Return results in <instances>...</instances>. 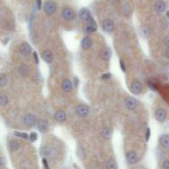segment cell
I'll return each mask as SVG.
<instances>
[{"instance_id":"19","label":"cell","mask_w":169,"mask_h":169,"mask_svg":"<svg viewBox=\"0 0 169 169\" xmlns=\"http://www.w3.org/2000/svg\"><path fill=\"white\" fill-rule=\"evenodd\" d=\"M81 46L84 50H89L93 46V41L89 37H84L81 41Z\"/></svg>"},{"instance_id":"2","label":"cell","mask_w":169,"mask_h":169,"mask_svg":"<svg viewBox=\"0 0 169 169\" xmlns=\"http://www.w3.org/2000/svg\"><path fill=\"white\" fill-rule=\"evenodd\" d=\"M44 11L47 15L54 14L56 11V4L51 1L46 2L44 6Z\"/></svg>"},{"instance_id":"27","label":"cell","mask_w":169,"mask_h":169,"mask_svg":"<svg viewBox=\"0 0 169 169\" xmlns=\"http://www.w3.org/2000/svg\"><path fill=\"white\" fill-rule=\"evenodd\" d=\"M20 145L19 143L16 141V140H12L9 144V148L10 150H12V151H17L18 149H19Z\"/></svg>"},{"instance_id":"20","label":"cell","mask_w":169,"mask_h":169,"mask_svg":"<svg viewBox=\"0 0 169 169\" xmlns=\"http://www.w3.org/2000/svg\"><path fill=\"white\" fill-rule=\"evenodd\" d=\"M18 72H19V74L23 77H27L28 74H29L30 69L29 67L26 65V64H22L21 66L19 67V69H18Z\"/></svg>"},{"instance_id":"39","label":"cell","mask_w":169,"mask_h":169,"mask_svg":"<svg viewBox=\"0 0 169 169\" xmlns=\"http://www.w3.org/2000/svg\"><path fill=\"white\" fill-rule=\"evenodd\" d=\"M41 1L42 0H37V7H38V9L41 8Z\"/></svg>"},{"instance_id":"25","label":"cell","mask_w":169,"mask_h":169,"mask_svg":"<svg viewBox=\"0 0 169 169\" xmlns=\"http://www.w3.org/2000/svg\"><path fill=\"white\" fill-rule=\"evenodd\" d=\"M8 102V98L7 96L4 93H1L0 94V106H4Z\"/></svg>"},{"instance_id":"18","label":"cell","mask_w":169,"mask_h":169,"mask_svg":"<svg viewBox=\"0 0 169 169\" xmlns=\"http://www.w3.org/2000/svg\"><path fill=\"white\" fill-rule=\"evenodd\" d=\"M41 55L42 59L46 63H51L53 60V54L50 50H45L42 52Z\"/></svg>"},{"instance_id":"13","label":"cell","mask_w":169,"mask_h":169,"mask_svg":"<svg viewBox=\"0 0 169 169\" xmlns=\"http://www.w3.org/2000/svg\"><path fill=\"white\" fill-rule=\"evenodd\" d=\"M54 117L57 122L63 123L66 120V113L63 110H57L56 112L54 113Z\"/></svg>"},{"instance_id":"24","label":"cell","mask_w":169,"mask_h":169,"mask_svg":"<svg viewBox=\"0 0 169 169\" xmlns=\"http://www.w3.org/2000/svg\"><path fill=\"white\" fill-rule=\"evenodd\" d=\"M121 12L125 16H129L130 14V12H131V8H130V5L127 4V3L123 5L122 7H121Z\"/></svg>"},{"instance_id":"3","label":"cell","mask_w":169,"mask_h":169,"mask_svg":"<svg viewBox=\"0 0 169 169\" xmlns=\"http://www.w3.org/2000/svg\"><path fill=\"white\" fill-rule=\"evenodd\" d=\"M130 92H131L133 94L138 95V94H140V93L142 92L143 86L140 82L134 81L132 84H130Z\"/></svg>"},{"instance_id":"9","label":"cell","mask_w":169,"mask_h":169,"mask_svg":"<svg viewBox=\"0 0 169 169\" xmlns=\"http://www.w3.org/2000/svg\"><path fill=\"white\" fill-rule=\"evenodd\" d=\"M79 17H80L83 21L87 22L93 19V17L91 16L89 10L87 9V8H82V9L79 11Z\"/></svg>"},{"instance_id":"7","label":"cell","mask_w":169,"mask_h":169,"mask_svg":"<svg viewBox=\"0 0 169 169\" xmlns=\"http://www.w3.org/2000/svg\"><path fill=\"white\" fill-rule=\"evenodd\" d=\"M23 122L27 126L32 127L37 124V120H36V117L34 115H32V114H28V115H25L24 118H23Z\"/></svg>"},{"instance_id":"34","label":"cell","mask_w":169,"mask_h":169,"mask_svg":"<svg viewBox=\"0 0 169 169\" xmlns=\"http://www.w3.org/2000/svg\"><path fill=\"white\" fill-rule=\"evenodd\" d=\"M33 56H34L35 63L37 64H39V58H38V55H37V52H33Z\"/></svg>"},{"instance_id":"30","label":"cell","mask_w":169,"mask_h":169,"mask_svg":"<svg viewBox=\"0 0 169 169\" xmlns=\"http://www.w3.org/2000/svg\"><path fill=\"white\" fill-rule=\"evenodd\" d=\"M29 139L32 142H34L37 140V134L36 132H32L29 135Z\"/></svg>"},{"instance_id":"28","label":"cell","mask_w":169,"mask_h":169,"mask_svg":"<svg viewBox=\"0 0 169 169\" xmlns=\"http://www.w3.org/2000/svg\"><path fill=\"white\" fill-rule=\"evenodd\" d=\"M7 83V76L4 74H0V88L4 87Z\"/></svg>"},{"instance_id":"33","label":"cell","mask_w":169,"mask_h":169,"mask_svg":"<svg viewBox=\"0 0 169 169\" xmlns=\"http://www.w3.org/2000/svg\"><path fill=\"white\" fill-rule=\"evenodd\" d=\"M120 69H121V70H122L123 72L126 71V68H125V63H124L121 59L120 60Z\"/></svg>"},{"instance_id":"23","label":"cell","mask_w":169,"mask_h":169,"mask_svg":"<svg viewBox=\"0 0 169 169\" xmlns=\"http://www.w3.org/2000/svg\"><path fill=\"white\" fill-rule=\"evenodd\" d=\"M102 135L105 139H110L112 135V130H110V128L105 127L102 131Z\"/></svg>"},{"instance_id":"16","label":"cell","mask_w":169,"mask_h":169,"mask_svg":"<svg viewBox=\"0 0 169 169\" xmlns=\"http://www.w3.org/2000/svg\"><path fill=\"white\" fill-rule=\"evenodd\" d=\"M154 9L156 12H159V13L163 12L165 11V9H166V4H165V2L162 0H158L154 4Z\"/></svg>"},{"instance_id":"4","label":"cell","mask_w":169,"mask_h":169,"mask_svg":"<svg viewBox=\"0 0 169 169\" xmlns=\"http://www.w3.org/2000/svg\"><path fill=\"white\" fill-rule=\"evenodd\" d=\"M76 113L81 117H86L89 114V107H88V106L80 104V105L77 106Z\"/></svg>"},{"instance_id":"12","label":"cell","mask_w":169,"mask_h":169,"mask_svg":"<svg viewBox=\"0 0 169 169\" xmlns=\"http://www.w3.org/2000/svg\"><path fill=\"white\" fill-rule=\"evenodd\" d=\"M137 101L134 98H127L125 99V106L129 110H135L137 107Z\"/></svg>"},{"instance_id":"6","label":"cell","mask_w":169,"mask_h":169,"mask_svg":"<svg viewBox=\"0 0 169 169\" xmlns=\"http://www.w3.org/2000/svg\"><path fill=\"white\" fill-rule=\"evenodd\" d=\"M126 160L130 164H135L138 162V154L137 153L131 150L126 154Z\"/></svg>"},{"instance_id":"21","label":"cell","mask_w":169,"mask_h":169,"mask_svg":"<svg viewBox=\"0 0 169 169\" xmlns=\"http://www.w3.org/2000/svg\"><path fill=\"white\" fill-rule=\"evenodd\" d=\"M159 142L162 147L168 148L169 147V135H163L160 137Z\"/></svg>"},{"instance_id":"15","label":"cell","mask_w":169,"mask_h":169,"mask_svg":"<svg viewBox=\"0 0 169 169\" xmlns=\"http://www.w3.org/2000/svg\"><path fill=\"white\" fill-rule=\"evenodd\" d=\"M111 55H112V52H111V50L110 48L105 47V48H102L101 50V56L103 59L109 60L111 58Z\"/></svg>"},{"instance_id":"41","label":"cell","mask_w":169,"mask_h":169,"mask_svg":"<svg viewBox=\"0 0 169 169\" xmlns=\"http://www.w3.org/2000/svg\"><path fill=\"white\" fill-rule=\"evenodd\" d=\"M166 16H167V18H169V11H167V13H166Z\"/></svg>"},{"instance_id":"37","label":"cell","mask_w":169,"mask_h":169,"mask_svg":"<svg viewBox=\"0 0 169 169\" xmlns=\"http://www.w3.org/2000/svg\"><path fill=\"white\" fill-rule=\"evenodd\" d=\"M164 43H165V45H166V46H167V47H169V35H168V36H167V37H165Z\"/></svg>"},{"instance_id":"14","label":"cell","mask_w":169,"mask_h":169,"mask_svg":"<svg viewBox=\"0 0 169 169\" xmlns=\"http://www.w3.org/2000/svg\"><path fill=\"white\" fill-rule=\"evenodd\" d=\"M19 51L22 55L27 56V55H29L31 51H32V48H31V46H29V44H27V43H22V44L20 46Z\"/></svg>"},{"instance_id":"32","label":"cell","mask_w":169,"mask_h":169,"mask_svg":"<svg viewBox=\"0 0 169 169\" xmlns=\"http://www.w3.org/2000/svg\"><path fill=\"white\" fill-rule=\"evenodd\" d=\"M150 135H151V133H150V128H147V130H146V132H145V140L146 141H149L150 138Z\"/></svg>"},{"instance_id":"10","label":"cell","mask_w":169,"mask_h":169,"mask_svg":"<svg viewBox=\"0 0 169 169\" xmlns=\"http://www.w3.org/2000/svg\"><path fill=\"white\" fill-rule=\"evenodd\" d=\"M102 29L106 32L110 33L114 30V22L110 19H105L102 22Z\"/></svg>"},{"instance_id":"38","label":"cell","mask_w":169,"mask_h":169,"mask_svg":"<svg viewBox=\"0 0 169 169\" xmlns=\"http://www.w3.org/2000/svg\"><path fill=\"white\" fill-rule=\"evenodd\" d=\"M42 162H43V165H44V167H47V168H49V166H48V163H47V160L46 158H43L42 159Z\"/></svg>"},{"instance_id":"36","label":"cell","mask_w":169,"mask_h":169,"mask_svg":"<svg viewBox=\"0 0 169 169\" xmlns=\"http://www.w3.org/2000/svg\"><path fill=\"white\" fill-rule=\"evenodd\" d=\"M110 77H111V74H109V73H107V74H103L102 76V79H109Z\"/></svg>"},{"instance_id":"29","label":"cell","mask_w":169,"mask_h":169,"mask_svg":"<svg viewBox=\"0 0 169 169\" xmlns=\"http://www.w3.org/2000/svg\"><path fill=\"white\" fill-rule=\"evenodd\" d=\"M14 135H16V136H17V137L23 138V139H26V140L29 138V135H27V133H22V132H17V131H15Z\"/></svg>"},{"instance_id":"22","label":"cell","mask_w":169,"mask_h":169,"mask_svg":"<svg viewBox=\"0 0 169 169\" xmlns=\"http://www.w3.org/2000/svg\"><path fill=\"white\" fill-rule=\"evenodd\" d=\"M40 153H41V154L42 156H44V157H51L52 150L51 149H50V148L48 147H42L41 149Z\"/></svg>"},{"instance_id":"17","label":"cell","mask_w":169,"mask_h":169,"mask_svg":"<svg viewBox=\"0 0 169 169\" xmlns=\"http://www.w3.org/2000/svg\"><path fill=\"white\" fill-rule=\"evenodd\" d=\"M61 87L62 89L64 92L69 93L72 90V88H73V82L71 80H69V79H64V81L62 82Z\"/></svg>"},{"instance_id":"11","label":"cell","mask_w":169,"mask_h":169,"mask_svg":"<svg viewBox=\"0 0 169 169\" xmlns=\"http://www.w3.org/2000/svg\"><path fill=\"white\" fill-rule=\"evenodd\" d=\"M37 128L40 132L46 133L49 130V124L46 120H41L37 123Z\"/></svg>"},{"instance_id":"1","label":"cell","mask_w":169,"mask_h":169,"mask_svg":"<svg viewBox=\"0 0 169 169\" xmlns=\"http://www.w3.org/2000/svg\"><path fill=\"white\" fill-rule=\"evenodd\" d=\"M98 29V26H97V23L93 19L90 20L89 22H88V23L84 26V32L88 34H91V33H93L95 32Z\"/></svg>"},{"instance_id":"35","label":"cell","mask_w":169,"mask_h":169,"mask_svg":"<svg viewBox=\"0 0 169 169\" xmlns=\"http://www.w3.org/2000/svg\"><path fill=\"white\" fill-rule=\"evenodd\" d=\"M162 167H164L166 169H169V159L165 160L163 163H162Z\"/></svg>"},{"instance_id":"5","label":"cell","mask_w":169,"mask_h":169,"mask_svg":"<svg viewBox=\"0 0 169 169\" xmlns=\"http://www.w3.org/2000/svg\"><path fill=\"white\" fill-rule=\"evenodd\" d=\"M62 17H64V19L67 20V21H71L75 17V12L73 9L69 8V7H67V8H64L62 12Z\"/></svg>"},{"instance_id":"26","label":"cell","mask_w":169,"mask_h":169,"mask_svg":"<svg viewBox=\"0 0 169 169\" xmlns=\"http://www.w3.org/2000/svg\"><path fill=\"white\" fill-rule=\"evenodd\" d=\"M106 167L108 169H116L117 168V164L115 162V160L110 159L109 161H107L106 164Z\"/></svg>"},{"instance_id":"40","label":"cell","mask_w":169,"mask_h":169,"mask_svg":"<svg viewBox=\"0 0 169 169\" xmlns=\"http://www.w3.org/2000/svg\"><path fill=\"white\" fill-rule=\"evenodd\" d=\"M166 56L167 57V59H169V47H167V51H166Z\"/></svg>"},{"instance_id":"8","label":"cell","mask_w":169,"mask_h":169,"mask_svg":"<svg viewBox=\"0 0 169 169\" xmlns=\"http://www.w3.org/2000/svg\"><path fill=\"white\" fill-rule=\"evenodd\" d=\"M155 119L158 120V121H159V122H162V121H164L166 117H167V113L162 108H158L155 111Z\"/></svg>"},{"instance_id":"31","label":"cell","mask_w":169,"mask_h":169,"mask_svg":"<svg viewBox=\"0 0 169 169\" xmlns=\"http://www.w3.org/2000/svg\"><path fill=\"white\" fill-rule=\"evenodd\" d=\"M78 155H79V157L80 158H84V157H85V153L84 152V150H82V149H79V150H78Z\"/></svg>"}]
</instances>
